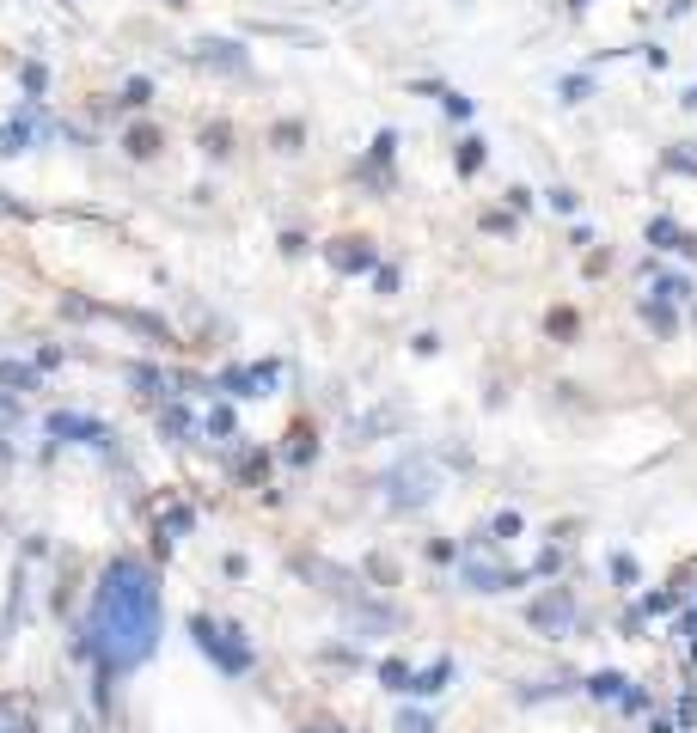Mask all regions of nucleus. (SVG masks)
I'll use <instances>...</instances> for the list:
<instances>
[{"label":"nucleus","instance_id":"ddd939ff","mask_svg":"<svg viewBox=\"0 0 697 733\" xmlns=\"http://www.w3.org/2000/svg\"><path fill=\"white\" fill-rule=\"evenodd\" d=\"M477 160H484V141H465V153H459V171H477Z\"/></svg>","mask_w":697,"mask_h":733},{"label":"nucleus","instance_id":"0eeeda50","mask_svg":"<svg viewBox=\"0 0 697 733\" xmlns=\"http://www.w3.org/2000/svg\"><path fill=\"white\" fill-rule=\"evenodd\" d=\"M196 61H214V67H233V74H239V67H245V56H239V49H233V43H196Z\"/></svg>","mask_w":697,"mask_h":733},{"label":"nucleus","instance_id":"6ab92c4d","mask_svg":"<svg viewBox=\"0 0 697 733\" xmlns=\"http://www.w3.org/2000/svg\"><path fill=\"white\" fill-rule=\"evenodd\" d=\"M172 6H184V0H172Z\"/></svg>","mask_w":697,"mask_h":733},{"label":"nucleus","instance_id":"7ed1b4c3","mask_svg":"<svg viewBox=\"0 0 697 733\" xmlns=\"http://www.w3.org/2000/svg\"><path fill=\"white\" fill-rule=\"evenodd\" d=\"M190 630H196V642H203V648L214 654V660H221L226 672H245V666H251V654H245V642H226V635H233V630H221V624H214V617H196V624H190Z\"/></svg>","mask_w":697,"mask_h":733},{"label":"nucleus","instance_id":"f3484780","mask_svg":"<svg viewBox=\"0 0 697 733\" xmlns=\"http://www.w3.org/2000/svg\"><path fill=\"white\" fill-rule=\"evenodd\" d=\"M0 379L6 386H31V366H0Z\"/></svg>","mask_w":697,"mask_h":733},{"label":"nucleus","instance_id":"423d86ee","mask_svg":"<svg viewBox=\"0 0 697 733\" xmlns=\"http://www.w3.org/2000/svg\"><path fill=\"white\" fill-rule=\"evenodd\" d=\"M31 129H37V110H19V117L0 129V160H13V153H25V141H31Z\"/></svg>","mask_w":697,"mask_h":733},{"label":"nucleus","instance_id":"20e7f679","mask_svg":"<svg viewBox=\"0 0 697 733\" xmlns=\"http://www.w3.org/2000/svg\"><path fill=\"white\" fill-rule=\"evenodd\" d=\"M533 624L545 635H569L575 630V599H569V593H545V599L533 605Z\"/></svg>","mask_w":697,"mask_h":733},{"label":"nucleus","instance_id":"2eb2a0df","mask_svg":"<svg viewBox=\"0 0 697 733\" xmlns=\"http://www.w3.org/2000/svg\"><path fill=\"white\" fill-rule=\"evenodd\" d=\"M386 685H391V691H411V672H404L398 660H391V666H386Z\"/></svg>","mask_w":697,"mask_h":733},{"label":"nucleus","instance_id":"dca6fc26","mask_svg":"<svg viewBox=\"0 0 697 733\" xmlns=\"http://www.w3.org/2000/svg\"><path fill=\"white\" fill-rule=\"evenodd\" d=\"M685 294H692V287L679 282V275H667V282H661V300H685Z\"/></svg>","mask_w":697,"mask_h":733},{"label":"nucleus","instance_id":"1a4fd4ad","mask_svg":"<svg viewBox=\"0 0 697 733\" xmlns=\"http://www.w3.org/2000/svg\"><path fill=\"white\" fill-rule=\"evenodd\" d=\"M330 257H337V269H368V263H373L361 239H343V251H330Z\"/></svg>","mask_w":697,"mask_h":733},{"label":"nucleus","instance_id":"39448f33","mask_svg":"<svg viewBox=\"0 0 697 733\" xmlns=\"http://www.w3.org/2000/svg\"><path fill=\"white\" fill-rule=\"evenodd\" d=\"M520 574H508V569H495V563H465V587H477V593H502V587H514Z\"/></svg>","mask_w":697,"mask_h":733},{"label":"nucleus","instance_id":"f03ea898","mask_svg":"<svg viewBox=\"0 0 697 733\" xmlns=\"http://www.w3.org/2000/svg\"><path fill=\"white\" fill-rule=\"evenodd\" d=\"M434 489H441V470L411 459V465H398L386 477V501L391 508H422V501H434Z\"/></svg>","mask_w":697,"mask_h":733},{"label":"nucleus","instance_id":"a211bd4d","mask_svg":"<svg viewBox=\"0 0 697 733\" xmlns=\"http://www.w3.org/2000/svg\"><path fill=\"white\" fill-rule=\"evenodd\" d=\"M398 733H429V715H404V721H398Z\"/></svg>","mask_w":697,"mask_h":733},{"label":"nucleus","instance_id":"f257e3e1","mask_svg":"<svg viewBox=\"0 0 697 733\" xmlns=\"http://www.w3.org/2000/svg\"><path fill=\"white\" fill-rule=\"evenodd\" d=\"M160 587L141 563H110L92 593V611H86V635H92V654H99L110 672L141 666L147 654L160 648Z\"/></svg>","mask_w":697,"mask_h":733},{"label":"nucleus","instance_id":"9b49d317","mask_svg":"<svg viewBox=\"0 0 697 733\" xmlns=\"http://www.w3.org/2000/svg\"><path fill=\"white\" fill-rule=\"evenodd\" d=\"M0 733H31V721H25L19 703H0Z\"/></svg>","mask_w":697,"mask_h":733},{"label":"nucleus","instance_id":"9d476101","mask_svg":"<svg viewBox=\"0 0 697 733\" xmlns=\"http://www.w3.org/2000/svg\"><path fill=\"white\" fill-rule=\"evenodd\" d=\"M447 660H441V666H429V672H416V678H411V691H422V697H434V691H441V685H447Z\"/></svg>","mask_w":697,"mask_h":733},{"label":"nucleus","instance_id":"f8f14e48","mask_svg":"<svg viewBox=\"0 0 697 733\" xmlns=\"http://www.w3.org/2000/svg\"><path fill=\"white\" fill-rule=\"evenodd\" d=\"M129 153H160V135H153V129H135V135H129Z\"/></svg>","mask_w":697,"mask_h":733},{"label":"nucleus","instance_id":"6e6552de","mask_svg":"<svg viewBox=\"0 0 697 733\" xmlns=\"http://www.w3.org/2000/svg\"><path fill=\"white\" fill-rule=\"evenodd\" d=\"M49 434H74V440H104L99 422H80V416H49Z\"/></svg>","mask_w":697,"mask_h":733},{"label":"nucleus","instance_id":"4468645a","mask_svg":"<svg viewBox=\"0 0 697 733\" xmlns=\"http://www.w3.org/2000/svg\"><path fill=\"white\" fill-rule=\"evenodd\" d=\"M594 697H624V678H612V672H606V678H594Z\"/></svg>","mask_w":697,"mask_h":733}]
</instances>
